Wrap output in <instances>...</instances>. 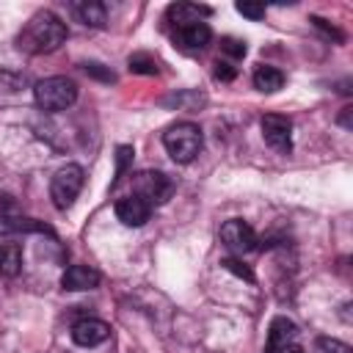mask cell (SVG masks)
<instances>
[{
  "label": "cell",
  "mask_w": 353,
  "mask_h": 353,
  "mask_svg": "<svg viewBox=\"0 0 353 353\" xmlns=\"http://www.w3.org/2000/svg\"><path fill=\"white\" fill-rule=\"evenodd\" d=\"M33 97H36V105L44 113H58V110H66V108L74 105L77 85H74V80H69L63 74H52V77H44V80L36 83Z\"/></svg>",
  "instance_id": "cell-3"
},
{
  "label": "cell",
  "mask_w": 353,
  "mask_h": 353,
  "mask_svg": "<svg viewBox=\"0 0 353 353\" xmlns=\"http://www.w3.org/2000/svg\"><path fill=\"white\" fill-rule=\"evenodd\" d=\"M99 270L88 268V265H69L61 276V287L69 292H83V290H94L99 284Z\"/></svg>",
  "instance_id": "cell-11"
},
{
  "label": "cell",
  "mask_w": 353,
  "mask_h": 353,
  "mask_svg": "<svg viewBox=\"0 0 353 353\" xmlns=\"http://www.w3.org/2000/svg\"><path fill=\"white\" fill-rule=\"evenodd\" d=\"M221 265H223V268H226L229 273H234L237 279H245V281H254V270H251L248 265H243L240 259H234V256H226V259H223Z\"/></svg>",
  "instance_id": "cell-21"
},
{
  "label": "cell",
  "mask_w": 353,
  "mask_h": 353,
  "mask_svg": "<svg viewBox=\"0 0 353 353\" xmlns=\"http://www.w3.org/2000/svg\"><path fill=\"white\" fill-rule=\"evenodd\" d=\"M74 14L80 17L83 25L88 28H102L108 22V14H105V6L97 3V0H83V3H74Z\"/></svg>",
  "instance_id": "cell-13"
},
{
  "label": "cell",
  "mask_w": 353,
  "mask_h": 353,
  "mask_svg": "<svg viewBox=\"0 0 353 353\" xmlns=\"http://www.w3.org/2000/svg\"><path fill=\"white\" fill-rule=\"evenodd\" d=\"M210 8L207 6H196V3H174L168 8V17L174 19V25H185V22H199L201 17H207Z\"/></svg>",
  "instance_id": "cell-14"
},
{
  "label": "cell",
  "mask_w": 353,
  "mask_h": 353,
  "mask_svg": "<svg viewBox=\"0 0 353 353\" xmlns=\"http://www.w3.org/2000/svg\"><path fill=\"white\" fill-rule=\"evenodd\" d=\"M174 41H179L188 50H204L212 41V30L207 22H185V25H174Z\"/></svg>",
  "instance_id": "cell-10"
},
{
  "label": "cell",
  "mask_w": 353,
  "mask_h": 353,
  "mask_svg": "<svg viewBox=\"0 0 353 353\" xmlns=\"http://www.w3.org/2000/svg\"><path fill=\"white\" fill-rule=\"evenodd\" d=\"M234 8H237V14H243V17H248L251 22H259V19L265 17V6H262V3H251V0H240V3H234Z\"/></svg>",
  "instance_id": "cell-20"
},
{
  "label": "cell",
  "mask_w": 353,
  "mask_h": 353,
  "mask_svg": "<svg viewBox=\"0 0 353 353\" xmlns=\"http://www.w3.org/2000/svg\"><path fill=\"white\" fill-rule=\"evenodd\" d=\"M174 193V179L163 171H141L135 174V196H141L149 207L165 204Z\"/></svg>",
  "instance_id": "cell-5"
},
{
  "label": "cell",
  "mask_w": 353,
  "mask_h": 353,
  "mask_svg": "<svg viewBox=\"0 0 353 353\" xmlns=\"http://www.w3.org/2000/svg\"><path fill=\"white\" fill-rule=\"evenodd\" d=\"M270 353H303V347H301L298 342H290V345H281V347H276V350H270Z\"/></svg>",
  "instance_id": "cell-26"
},
{
  "label": "cell",
  "mask_w": 353,
  "mask_h": 353,
  "mask_svg": "<svg viewBox=\"0 0 353 353\" xmlns=\"http://www.w3.org/2000/svg\"><path fill=\"white\" fill-rule=\"evenodd\" d=\"M113 210H116V218H119L124 226H143V223L149 221V215H152V207H149L141 196H135V193L119 199Z\"/></svg>",
  "instance_id": "cell-9"
},
{
  "label": "cell",
  "mask_w": 353,
  "mask_h": 353,
  "mask_svg": "<svg viewBox=\"0 0 353 353\" xmlns=\"http://www.w3.org/2000/svg\"><path fill=\"white\" fill-rule=\"evenodd\" d=\"M110 336V325L97 317H83L72 325V342L80 347H97Z\"/></svg>",
  "instance_id": "cell-8"
},
{
  "label": "cell",
  "mask_w": 353,
  "mask_h": 353,
  "mask_svg": "<svg viewBox=\"0 0 353 353\" xmlns=\"http://www.w3.org/2000/svg\"><path fill=\"white\" fill-rule=\"evenodd\" d=\"M281 85H284V74L276 66H256V72H254V88H259L265 94H273Z\"/></svg>",
  "instance_id": "cell-15"
},
{
  "label": "cell",
  "mask_w": 353,
  "mask_h": 353,
  "mask_svg": "<svg viewBox=\"0 0 353 353\" xmlns=\"http://www.w3.org/2000/svg\"><path fill=\"white\" fill-rule=\"evenodd\" d=\"M201 102H204V97L199 91H179V94H171V97L163 99V105H168V108H185V110H190V108H196Z\"/></svg>",
  "instance_id": "cell-18"
},
{
  "label": "cell",
  "mask_w": 353,
  "mask_h": 353,
  "mask_svg": "<svg viewBox=\"0 0 353 353\" xmlns=\"http://www.w3.org/2000/svg\"><path fill=\"white\" fill-rule=\"evenodd\" d=\"M83 69H85V74H91V77H97V80H105V83H113L116 77H113V72L110 69H102V63H83Z\"/></svg>",
  "instance_id": "cell-24"
},
{
  "label": "cell",
  "mask_w": 353,
  "mask_h": 353,
  "mask_svg": "<svg viewBox=\"0 0 353 353\" xmlns=\"http://www.w3.org/2000/svg\"><path fill=\"white\" fill-rule=\"evenodd\" d=\"M290 342H298V325L290 317H273L270 328H268V347H265V353H270V350H276L281 345H290Z\"/></svg>",
  "instance_id": "cell-12"
},
{
  "label": "cell",
  "mask_w": 353,
  "mask_h": 353,
  "mask_svg": "<svg viewBox=\"0 0 353 353\" xmlns=\"http://www.w3.org/2000/svg\"><path fill=\"white\" fill-rule=\"evenodd\" d=\"M66 41V25L61 17H55L52 11H39L28 19L25 30L19 33V50L41 55V52H52Z\"/></svg>",
  "instance_id": "cell-1"
},
{
  "label": "cell",
  "mask_w": 353,
  "mask_h": 353,
  "mask_svg": "<svg viewBox=\"0 0 353 353\" xmlns=\"http://www.w3.org/2000/svg\"><path fill=\"white\" fill-rule=\"evenodd\" d=\"M234 74H237V72H234L229 63H221V61L215 63V77H218V80H234Z\"/></svg>",
  "instance_id": "cell-25"
},
{
  "label": "cell",
  "mask_w": 353,
  "mask_h": 353,
  "mask_svg": "<svg viewBox=\"0 0 353 353\" xmlns=\"http://www.w3.org/2000/svg\"><path fill=\"white\" fill-rule=\"evenodd\" d=\"M221 243L226 248H232L234 254H248L256 248V232L243 221V218H232L221 226Z\"/></svg>",
  "instance_id": "cell-7"
},
{
  "label": "cell",
  "mask_w": 353,
  "mask_h": 353,
  "mask_svg": "<svg viewBox=\"0 0 353 353\" xmlns=\"http://www.w3.org/2000/svg\"><path fill=\"white\" fill-rule=\"evenodd\" d=\"M83 182H85V171L77 163L61 165L50 182V199H52L55 210H69L74 204L77 193L83 190Z\"/></svg>",
  "instance_id": "cell-4"
},
{
  "label": "cell",
  "mask_w": 353,
  "mask_h": 353,
  "mask_svg": "<svg viewBox=\"0 0 353 353\" xmlns=\"http://www.w3.org/2000/svg\"><path fill=\"white\" fill-rule=\"evenodd\" d=\"M132 146H119L116 149V176H113V182H110V188H116L119 185V179L124 176V171L130 168V163H132Z\"/></svg>",
  "instance_id": "cell-19"
},
{
  "label": "cell",
  "mask_w": 353,
  "mask_h": 353,
  "mask_svg": "<svg viewBox=\"0 0 353 353\" xmlns=\"http://www.w3.org/2000/svg\"><path fill=\"white\" fill-rule=\"evenodd\" d=\"M342 127H350V108H345V113H342Z\"/></svg>",
  "instance_id": "cell-27"
},
{
  "label": "cell",
  "mask_w": 353,
  "mask_h": 353,
  "mask_svg": "<svg viewBox=\"0 0 353 353\" xmlns=\"http://www.w3.org/2000/svg\"><path fill=\"white\" fill-rule=\"evenodd\" d=\"M22 268V251L19 245H3L0 248V273L3 276H17Z\"/></svg>",
  "instance_id": "cell-16"
},
{
  "label": "cell",
  "mask_w": 353,
  "mask_h": 353,
  "mask_svg": "<svg viewBox=\"0 0 353 353\" xmlns=\"http://www.w3.org/2000/svg\"><path fill=\"white\" fill-rule=\"evenodd\" d=\"M262 138L268 146L279 149V152H290L292 149V121L281 113H265L262 121Z\"/></svg>",
  "instance_id": "cell-6"
},
{
  "label": "cell",
  "mask_w": 353,
  "mask_h": 353,
  "mask_svg": "<svg viewBox=\"0 0 353 353\" xmlns=\"http://www.w3.org/2000/svg\"><path fill=\"white\" fill-rule=\"evenodd\" d=\"M317 345H320L323 353H353L350 345H345V342H339V339H331V336H320Z\"/></svg>",
  "instance_id": "cell-22"
},
{
  "label": "cell",
  "mask_w": 353,
  "mask_h": 353,
  "mask_svg": "<svg viewBox=\"0 0 353 353\" xmlns=\"http://www.w3.org/2000/svg\"><path fill=\"white\" fill-rule=\"evenodd\" d=\"M127 66L132 74H157V61L146 52H135L127 58Z\"/></svg>",
  "instance_id": "cell-17"
},
{
  "label": "cell",
  "mask_w": 353,
  "mask_h": 353,
  "mask_svg": "<svg viewBox=\"0 0 353 353\" xmlns=\"http://www.w3.org/2000/svg\"><path fill=\"white\" fill-rule=\"evenodd\" d=\"M163 146H165V152L171 154L174 163H179V165L190 163L204 146L201 127L193 124V121H179V124H174L163 132Z\"/></svg>",
  "instance_id": "cell-2"
},
{
  "label": "cell",
  "mask_w": 353,
  "mask_h": 353,
  "mask_svg": "<svg viewBox=\"0 0 353 353\" xmlns=\"http://www.w3.org/2000/svg\"><path fill=\"white\" fill-rule=\"evenodd\" d=\"M221 50H223L226 55H232V58H243V55H245V44H243L240 39H232V36L221 39Z\"/></svg>",
  "instance_id": "cell-23"
}]
</instances>
